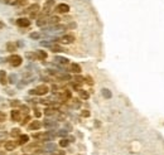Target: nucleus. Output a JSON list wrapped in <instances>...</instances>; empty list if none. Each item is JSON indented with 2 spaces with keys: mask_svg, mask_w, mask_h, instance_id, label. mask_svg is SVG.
<instances>
[{
  "mask_svg": "<svg viewBox=\"0 0 164 155\" xmlns=\"http://www.w3.org/2000/svg\"><path fill=\"white\" fill-rule=\"evenodd\" d=\"M48 91H49L48 86L40 85V86L35 87L34 90H30L29 94H30V95H37V96H43V95H47V94H48Z\"/></svg>",
  "mask_w": 164,
  "mask_h": 155,
  "instance_id": "obj_1",
  "label": "nucleus"
},
{
  "mask_svg": "<svg viewBox=\"0 0 164 155\" xmlns=\"http://www.w3.org/2000/svg\"><path fill=\"white\" fill-rule=\"evenodd\" d=\"M23 13H28L30 15V18H35L37 14L39 13V5L38 4H32L29 8H27Z\"/></svg>",
  "mask_w": 164,
  "mask_h": 155,
  "instance_id": "obj_2",
  "label": "nucleus"
},
{
  "mask_svg": "<svg viewBox=\"0 0 164 155\" xmlns=\"http://www.w3.org/2000/svg\"><path fill=\"white\" fill-rule=\"evenodd\" d=\"M8 62H9V63L12 65L13 67H19L20 65H22L23 59H22V57L18 56V54H13V56H10V57L8 58Z\"/></svg>",
  "mask_w": 164,
  "mask_h": 155,
  "instance_id": "obj_3",
  "label": "nucleus"
},
{
  "mask_svg": "<svg viewBox=\"0 0 164 155\" xmlns=\"http://www.w3.org/2000/svg\"><path fill=\"white\" fill-rule=\"evenodd\" d=\"M53 8H54V0H47V2L44 3L43 10H42L43 15H48V14H50V12L53 10Z\"/></svg>",
  "mask_w": 164,
  "mask_h": 155,
  "instance_id": "obj_4",
  "label": "nucleus"
},
{
  "mask_svg": "<svg viewBox=\"0 0 164 155\" xmlns=\"http://www.w3.org/2000/svg\"><path fill=\"white\" fill-rule=\"evenodd\" d=\"M57 40L61 43H63V44H71V43L75 42V37L72 34H66V35H62L61 38H58Z\"/></svg>",
  "mask_w": 164,
  "mask_h": 155,
  "instance_id": "obj_5",
  "label": "nucleus"
},
{
  "mask_svg": "<svg viewBox=\"0 0 164 155\" xmlns=\"http://www.w3.org/2000/svg\"><path fill=\"white\" fill-rule=\"evenodd\" d=\"M56 12H57V13H61V14L68 13V12H69V6H68L67 4H65V3L58 4V5L56 6Z\"/></svg>",
  "mask_w": 164,
  "mask_h": 155,
  "instance_id": "obj_6",
  "label": "nucleus"
},
{
  "mask_svg": "<svg viewBox=\"0 0 164 155\" xmlns=\"http://www.w3.org/2000/svg\"><path fill=\"white\" fill-rule=\"evenodd\" d=\"M17 25L20 27V28H27L30 25V20L28 18H19L17 20Z\"/></svg>",
  "mask_w": 164,
  "mask_h": 155,
  "instance_id": "obj_7",
  "label": "nucleus"
},
{
  "mask_svg": "<svg viewBox=\"0 0 164 155\" xmlns=\"http://www.w3.org/2000/svg\"><path fill=\"white\" fill-rule=\"evenodd\" d=\"M49 49L53 52V53H61V52H66V49L63 48V47H61L59 44H57V43H52L49 46Z\"/></svg>",
  "mask_w": 164,
  "mask_h": 155,
  "instance_id": "obj_8",
  "label": "nucleus"
},
{
  "mask_svg": "<svg viewBox=\"0 0 164 155\" xmlns=\"http://www.w3.org/2000/svg\"><path fill=\"white\" fill-rule=\"evenodd\" d=\"M18 145H19L18 141H6L5 145H4V148H5V150H8V151H12V150H14Z\"/></svg>",
  "mask_w": 164,
  "mask_h": 155,
  "instance_id": "obj_9",
  "label": "nucleus"
},
{
  "mask_svg": "<svg viewBox=\"0 0 164 155\" xmlns=\"http://www.w3.org/2000/svg\"><path fill=\"white\" fill-rule=\"evenodd\" d=\"M40 127H42V122H40V121H32V122H30L29 124V126H28V129L29 130H39Z\"/></svg>",
  "mask_w": 164,
  "mask_h": 155,
  "instance_id": "obj_10",
  "label": "nucleus"
},
{
  "mask_svg": "<svg viewBox=\"0 0 164 155\" xmlns=\"http://www.w3.org/2000/svg\"><path fill=\"white\" fill-rule=\"evenodd\" d=\"M48 24V17L47 15H42L40 18L37 19V25L38 27H43V25H47Z\"/></svg>",
  "mask_w": 164,
  "mask_h": 155,
  "instance_id": "obj_11",
  "label": "nucleus"
},
{
  "mask_svg": "<svg viewBox=\"0 0 164 155\" xmlns=\"http://www.w3.org/2000/svg\"><path fill=\"white\" fill-rule=\"evenodd\" d=\"M44 127H47V129H54V127H57V121H52V120H46L44 121Z\"/></svg>",
  "mask_w": 164,
  "mask_h": 155,
  "instance_id": "obj_12",
  "label": "nucleus"
},
{
  "mask_svg": "<svg viewBox=\"0 0 164 155\" xmlns=\"http://www.w3.org/2000/svg\"><path fill=\"white\" fill-rule=\"evenodd\" d=\"M69 72H73V73H76V75L81 73V67H80V65L72 63V65L69 66Z\"/></svg>",
  "mask_w": 164,
  "mask_h": 155,
  "instance_id": "obj_13",
  "label": "nucleus"
},
{
  "mask_svg": "<svg viewBox=\"0 0 164 155\" xmlns=\"http://www.w3.org/2000/svg\"><path fill=\"white\" fill-rule=\"evenodd\" d=\"M0 83L5 86L8 83V78H6V72L5 71H0Z\"/></svg>",
  "mask_w": 164,
  "mask_h": 155,
  "instance_id": "obj_14",
  "label": "nucleus"
},
{
  "mask_svg": "<svg viewBox=\"0 0 164 155\" xmlns=\"http://www.w3.org/2000/svg\"><path fill=\"white\" fill-rule=\"evenodd\" d=\"M54 62L58 65H67L68 63V59L65 58V57H59V56H56L54 57Z\"/></svg>",
  "mask_w": 164,
  "mask_h": 155,
  "instance_id": "obj_15",
  "label": "nucleus"
},
{
  "mask_svg": "<svg viewBox=\"0 0 164 155\" xmlns=\"http://www.w3.org/2000/svg\"><path fill=\"white\" fill-rule=\"evenodd\" d=\"M27 4H28L27 0H13V2L10 3V5H14V6H24Z\"/></svg>",
  "mask_w": 164,
  "mask_h": 155,
  "instance_id": "obj_16",
  "label": "nucleus"
},
{
  "mask_svg": "<svg viewBox=\"0 0 164 155\" xmlns=\"http://www.w3.org/2000/svg\"><path fill=\"white\" fill-rule=\"evenodd\" d=\"M58 111L56 110V109H53V107H48V109H46L44 110V115L46 116H53V115H56Z\"/></svg>",
  "mask_w": 164,
  "mask_h": 155,
  "instance_id": "obj_17",
  "label": "nucleus"
},
{
  "mask_svg": "<svg viewBox=\"0 0 164 155\" xmlns=\"http://www.w3.org/2000/svg\"><path fill=\"white\" fill-rule=\"evenodd\" d=\"M29 141V136L28 135H20L19 139H18V144L19 145H24V144H27Z\"/></svg>",
  "mask_w": 164,
  "mask_h": 155,
  "instance_id": "obj_18",
  "label": "nucleus"
},
{
  "mask_svg": "<svg viewBox=\"0 0 164 155\" xmlns=\"http://www.w3.org/2000/svg\"><path fill=\"white\" fill-rule=\"evenodd\" d=\"M12 120L13 121H20V111L19 110H13L12 111Z\"/></svg>",
  "mask_w": 164,
  "mask_h": 155,
  "instance_id": "obj_19",
  "label": "nucleus"
},
{
  "mask_svg": "<svg viewBox=\"0 0 164 155\" xmlns=\"http://www.w3.org/2000/svg\"><path fill=\"white\" fill-rule=\"evenodd\" d=\"M58 22H59V18L58 17H48V24H50V25H56V24H58Z\"/></svg>",
  "mask_w": 164,
  "mask_h": 155,
  "instance_id": "obj_20",
  "label": "nucleus"
},
{
  "mask_svg": "<svg viewBox=\"0 0 164 155\" xmlns=\"http://www.w3.org/2000/svg\"><path fill=\"white\" fill-rule=\"evenodd\" d=\"M38 148H39V144H38V142H33V144H30V145L25 146L23 151H30V150H34V149L37 150Z\"/></svg>",
  "mask_w": 164,
  "mask_h": 155,
  "instance_id": "obj_21",
  "label": "nucleus"
},
{
  "mask_svg": "<svg viewBox=\"0 0 164 155\" xmlns=\"http://www.w3.org/2000/svg\"><path fill=\"white\" fill-rule=\"evenodd\" d=\"M6 50L10 52V53H13L14 50H17V44H14L13 42H8L6 43Z\"/></svg>",
  "mask_w": 164,
  "mask_h": 155,
  "instance_id": "obj_22",
  "label": "nucleus"
},
{
  "mask_svg": "<svg viewBox=\"0 0 164 155\" xmlns=\"http://www.w3.org/2000/svg\"><path fill=\"white\" fill-rule=\"evenodd\" d=\"M35 53H37V57H38V59H42V61H44V59L47 58V53H46L44 50H37Z\"/></svg>",
  "mask_w": 164,
  "mask_h": 155,
  "instance_id": "obj_23",
  "label": "nucleus"
},
{
  "mask_svg": "<svg viewBox=\"0 0 164 155\" xmlns=\"http://www.w3.org/2000/svg\"><path fill=\"white\" fill-rule=\"evenodd\" d=\"M44 150L48 151V153H53V151H56V145L54 144H47V145L44 146Z\"/></svg>",
  "mask_w": 164,
  "mask_h": 155,
  "instance_id": "obj_24",
  "label": "nucleus"
},
{
  "mask_svg": "<svg viewBox=\"0 0 164 155\" xmlns=\"http://www.w3.org/2000/svg\"><path fill=\"white\" fill-rule=\"evenodd\" d=\"M8 82H9V83H12V85L17 83V82H18V76L17 75H10L9 78H8Z\"/></svg>",
  "mask_w": 164,
  "mask_h": 155,
  "instance_id": "obj_25",
  "label": "nucleus"
},
{
  "mask_svg": "<svg viewBox=\"0 0 164 155\" xmlns=\"http://www.w3.org/2000/svg\"><path fill=\"white\" fill-rule=\"evenodd\" d=\"M25 57H27L29 61H37V59H38L37 53H30V52H28V53H25Z\"/></svg>",
  "mask_w": 164,
  "mask_h": 155,
  "instance_id": "obj_26",
  "label": "nucleus"
},
{
  "mask_svg": "<svg viewBox=\"0 0 164 155\" xmlns=\"http://www.w3.org/2000/svg\"><path fill=\"white\" fill-rule=\"evenodd\" d=\"M78 94H80L81 98H84V100H87V98L90 97L88 92H87V91H85V90H80V91H78Z\"/></svg>",
  "mask_w": 164,
  "mask_h": 155,
  "instance_id": "obj_27",
  "label": "nucleus"
},
{
  "mask_svg": "<svg viewBox=\"0 0 164 155\" xmlns=\"http://www.w3.org/2000/svg\"><path fill=\"white\" fill-rule=\"evenodd\" d=\"M102 96H104L105 98H111V91L110 90H107V88H104L102 90Z\"/></svg>",
  "mask_w": 164,
  "mask_h": 155,
  "instance_id": "obj_28",
  "label": "nucleus"
},
{
  "mask_svg": "<svg viewBox=\"0 0 164 155\" xmlns=\"http://www.w3.org/2000/svg\"><path fill=\"white\" fill-rule=\"evenodd\" d=\"M10 135H12L13 138H17V136L19 138L20 135H22V134H20V130H19V129H13L12 132H10Z\"/></svg>",
  "mask_w": 164,
  "mask_h": 155,
  "instance_id": "obj_29",
  "label": "nucleus"
},
{
  "mask_svg": "<svg viewBox=\"0 0 164 155\" xmlns=\"http://www.w3.org/2000/svg\"><path fill=\"white\" fill-rule=\"evenodd\" d=\"M68 144H69V140H67V139H62V140L59 141V146L66 148V146H68Z\"/></svg>",
  "mask_w": 164,
  "mask_h": 155,
  "instance_id": "obj_30",
  "label": "nucleus"
},
{
  "mask_svg": "<svg viewBox=\"0 0 164 155\" xmlns=\"http://www.w3.org/2000/svg\"><path fill=\"white\" fill-rule=\"evenodd\" d=\"M75 82H76V83H78V85H82L85 82V78L81 77V76H76L75 77Z\"/></svg>",
  "mask_w": 164,
  "mask_h": 155,
  "instance_id": "obj_31",
  "label": "nucleus"
},
{
  "mask_svg": "<svg viewBox=\"0 0 164 155\" xmlns=\"http://www.w3.org/2000/svg\"><path fill=\"white\" fill-rule=\"evenodd\" d=\"M67 130H59L58 132H57V135L58 136H61V138H65V136H67Z\"/></svg>",
  "mask_w": 164,
  "mask_h": 155,
  "instance_id": "obj_32",
  "label": "nucleus"
},
{
  "mask_svg": "<svg viewBox=\"0 0 164 155\" xmlns=\"http://www.w3.org/2000/svg\"><path fill=\"white\" fill-rule=\"evenodd\" d=\"M40 37H42V34H40V33H37V32H34V33L30 34V38H32V39H39Z\"/></svg>",
  "mask_w": 164,
  "mask_h": 155,
  "instance_id": "obj_33",
  "label": "nucleus"
},
{
  "mask_svg": "<svg viewBox=\"0 0 164 155\" xmlns=\"http://www.w3.org/2000/svg\"><path fill=\"white\" fill-rule=\"evenodd\" d=\"M81 106V102L78 101V100H73V102H72V107H75V109H78Z\"/></svg>",
  "mask_w": 164,
  "mask_h": 155,
  "instance_id": "obj_34",
  "label": "nucleus"
},
{
  "mask_svg": "<svg viewBox=\"0 0 164 155\" xmlns=\"http://www.w3.org/2000/svg\"><path fill=\"white\" fill-rule=\"evenodd\" d=\"M13 107H15V106H22V103H20L18 100H14V101H12V103H10Z\"/></svg>",
  "mask_w": 164,
  "mask_h": 155,
  "instance_id": "obj_35",
  "label": "nucleus"
},
{
  "mask_svg": "<svg viewBox=\"0 0 164 155\" xmlns=\"http://www.w3.org/2000/svg\"><path fill=\"white\" fill-rule=\"evenodd\" d=\"M5 119H6V115L3 112V111H0V122H3V121H5Z\"/></svg>",
  "mask_w": 164,
  "mask_h": 155,
  "instance_id": "obj_36",
  "label": "nucleus"
},
{
  "mask_svg": "<svg viewBox=\"0 0 164 155\" xmlns=\"http://www.w3.org/2000/svg\"><path fill=\"white\" fill-rule=\"evenodd\" d=\"M20 110H22L24 113H25V115H28V106H25V105H22V106H20Z\"/></svg>",
  "mask_w": 164,
  "mask_h": 155,
  "instance_id": "obj_37",
  "label": "nucleus"
},
{
  "mask_svg": "<svg viewBox=\"0 0 164 155\" xmlns=\"http://www.w3.org/2000/svg\"><path fill=\"white\" fill-rule=\"evenodd\" d=\"M84 117H88L90 116V111H87V110H85V111H82V113H81Z\"/></svg>",
  "mask_w": 164,
  "mask_h": 155,
  "instance_id": "obj_38",
  "label": "nucleus"
},
{
  "mask_svg": "<svg viewBox=\"0 0 164 155\" xmlns=\"http://www.w3.org/2000/svg\"><path fill=\"white\" fill-rule=\"evenodd\" d=\"M34 115H35V117L38 119V117H40V115H42V113L39 112V110H37V109H35V110H34Z\"/></svg>",
  "mask_w": 164,
  "mask_h": 155,
  "instance_id": "obj_39",
  "label": "nucleus"
},
{
  "mask_svg": "<svg viewBox=\"0 0 164 155\" xmlns=\"http://www.w3.org/2000/svg\"><path fill=\"white\" fill-rule=\"evenodd\" d=\"M29 121V116H27L25 119H24V121H22V122H20V124H22V125H25V124Z\"/></svg>",
  "mask_w": 164,
  "mask_h": 155,
  "instance_id": "obj_40",
  "label": "nucleus"
},
{
  "mask_svg": "<svg viewBox=\"0 0 164 155\" xmlns=\"http://www.w3.org/2000/svg\"><path fill=\"white\" fill-rule=\"evenodd\" d=\"M6 138V132H0V139H5Z\"/></svg>",
  "mask_w": 164,
  "mask_h": 155,
  "instance_id": "obj_41",
  "label": "nucleus"
},
{
  "mask_svg": "<svg viewBox=\"0 0 164 155\" xmlns=\"http://www.w3.org/2000/svg\"><path fill=\"white\" fill-rule=\"evenodd\" d=\"M0 2H2V3H5V4H10V3L13 2V0H0Z\"/></svg>",
  "mask_w": 164,
  "mask_h": 155,
  "instance_id": "obj_42",
  "label": "nucleus"
},
{
  "mask_svg": "<svg viewBox=\"0 0 164 155\" xmlns=\"http://www.w3.org/2000/svg\"><path fill=\"white\" fill-rule=\"evenodd\" d=\"M86 81L88 82L90 85H92V83H94V82H92V79H91V77H86Z\"/></svg>",
  "mask_w": 164,
  "mask_h": 155,
  "instance_id": "obj_43",
  "label": "nucleus"
},
{
  "mask_svg": "<svg viewBox=\"0 0 164 155\" xmlns=\"http://www.w3.org/2000/svg\"><path fill=\"white\" fill-rule=\"evenodd\" d=\"M52 155H65V151H58V153H54Z\"/></svg>",
  "mask_w": 164,
  "mask_h": 155,
  "instance_id": "obj_44",
  "label": "nucleus"
},
{
  "mask_svg": "<svg viewBox=\"0 0 164 155\" xmlns=\"http://www.w3.org/2000/svg\"><path fill=\"white\" fill-rule=\"evenodd\" d=\"M2 28H4V23L0 22V29H2Z\"/></svg>",
  "mask_w": 164,
  "mask_h": 155,
  "instance_id": "obj_45",
  "label": "nucleus"
},
{
  "mask_svg": "<svg viewBox=\"0 0 164 155\" xmlns=\"http://www.w3.org/2000/svg\"><path fill=\"white\" fill-rule=\"evenodd\" d=\"M23 155H29V154H23Z\"/></svg>",
  "mask_w": 164,
  "mask_h": 155,
  "instance_id": "obj_46",
  "label": "nucleus"
},
{
  "mask_svg": "<svg viewBox=\"0 0 164 155\" xmlns=\"http://www.w3.org/2000/svg\"><path fill=\"white\" fill-rule=\"evenodd\" d=\"M0 145H2V141H0Z\"/></svg>",
  "mask_w": 164,
  "mask_h": 155,
  "instance_id": "obj_47",
  "label": "nucleus"
}]
</instances>
